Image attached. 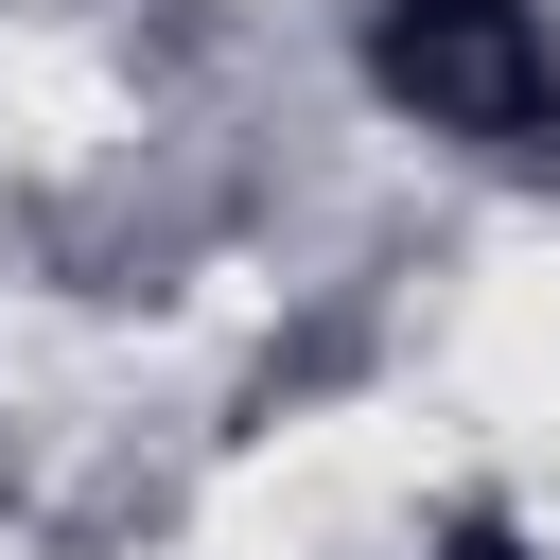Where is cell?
<instances>
[{"instance_id":"cell-1","label":"cell","mask_w":560,"mask_h":560,"mask_svg":"<svg viewBox=\"0 0 560 560\" xmlns=\"http://www.w3.org/2000/svg\"><path fill=\"white\" fill-rule=\"evenodd\" d=\"M368 88L420 140H490V158L560 140V35H542V0H368Z\"/></svg>"}]
</instances>
